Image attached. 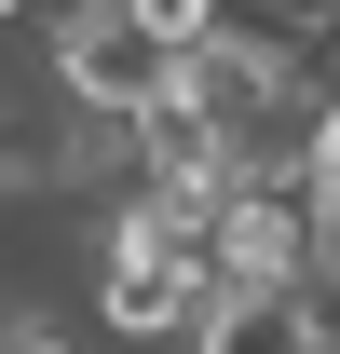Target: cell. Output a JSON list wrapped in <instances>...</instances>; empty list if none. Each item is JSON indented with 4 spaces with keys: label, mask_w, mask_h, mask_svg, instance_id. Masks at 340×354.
Returning <instances> with one entry per match:
<instances>
[{
    "label": "cell",
    "mask_w": 340,
    "mask_h": 354,
    "mask_svg": "<svg viewBox=\"0 0 340 354\" xmlns=\"http://www.w3.org/2000/svg\"><path fill=\"white\" fill-rule=\"evenodd\" d=\"M55 82H68V109H95V123H136V109L177 82V55L136 28L123 0H82V14H55Z\"/></svg>",
    "instance_id": "6da1fadb"
},
{
    "label": "cell",
    "mask_w": 340,
    "mask_h": 354,
    "mask_svg": "<svg viewBox=\"0 0 340 354\" xmlns=\"http://www.w3.org/2000/svg\"><path fill=\"white\" fill-rule=\"evenodd\" d=\"M191 354H327L313 272H272V286H205V313H191Z\"/></svg>",
    "instance_id": "7a4b0ae2"
},
{
    "label": "cell",
    "mask_w": 340,
    "mask_h": 354,
    "mask_svg": "<svg viewBox=\"0 0 340 354\" xmlns=\"http://www.w3.org/2000/svg\"><path fill=\"white\" fill-rule=\"evenodd\" d=\"M218 272L205 259H164V245H109V272H95V313H109V341H177L191 313H205Z\"/></svg>",
    "instance_id": "3957f363"
},
{
    "label": "cell",
    "mask_w": 340,
    "mask_h": 354,
    "mask_svg": "<svg viewBox=\"0 0 340 354\" xmlns=\"http://www.w3.org/2000/svg\"><path fill=\"white\" fill-rule=\"evenodd\" d=\"M177 68H191V95H205L232 136H245L258 109H272V82H286V55H272V41H232V28H218L205 55H177Z\"/></svg>",
    "instance_id": "277c9868"
},
{
    "label": "cell",
    "mask_w": 340,
    "mask_h": 354,
    "mask_svg": "<svg viewBox=\"0 0 340 354\" xmlns=\"http://www.w3.org/2000/svg\"><path fill=\"white\" fill-rule=\"evenodd\" d=\"M123 14H136L164 55H205V41H218V0H123Z\"/></svg>",
    "instance_id": "5b68a950"
},
{
    "label": "cell",
    "mask_w": 340,
    "mask_h": 354,
    "mask_svg": "<svg viewBox=\"0 0 340 354\" xmlns=\"http://www.w3.org/2000/svg\"><path fill=\"white\" fill-rule=\"evenodd\" d=\"M0 354H68V341H55V327H14V341H0Z\"/></svg>",
    "instance_id": "8992f818"
},
{
    "label": "cell",
    "mask_w": 340,
    "mask_h": 354,
    "mask_svg": "<svg viewBox=\"0 0 340 354\" xmlns=\"http://www.w3.org/2000/svg\"><path fill=\"white\" fill-rule=\"evenodd\" d=\"M0 14H28V0H0Z\"/></svg>",
    "instance_id": "52a82bcc"
}]
</instances>
